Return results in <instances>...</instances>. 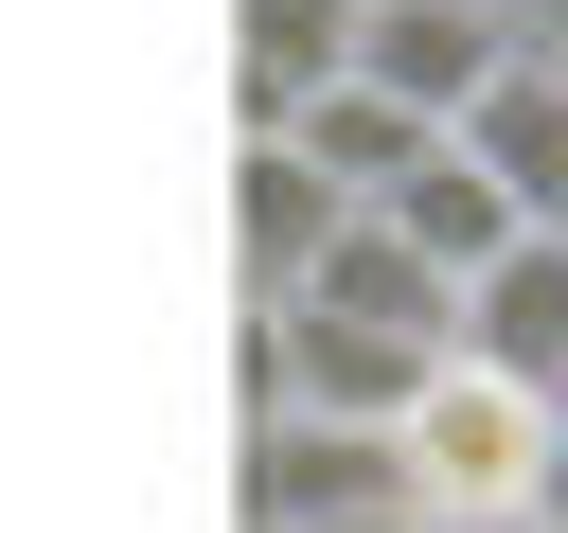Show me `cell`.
Segmentation results:
<instances>
[{
	"instance_id": "obj_1",
	"label": "cell",
	"mask_w": 568,
	"mask_h": 533,
	"mask_svg": "<svg viewBox=\"0 0 568 533\" xmlns=\"http://www.w3.org/2000/svg\"><path fill=\"white\" fill-rule=\"evenodd\" d=\"M408 515H532V462H550V391H515V373H426L408 391Z\"/></svg>"
},
{
	"instance_id": "obj_2",
	"label": "cell",
	"mask_w": 568,
	"mask_h": 533,
	"mask_svg": "<svg viewBox=\"0 0 568 533\" xmlns=\"http://www.w3.org/2000/svg\"><path fill=\"white\" fill-rule=\"evenodd\" d=\"M248 373H266V409L408 426V391L444 373V338H390V320H337V302H248Z\"/></svg>"
},
{
	"instance_id": "obj_3",
	"label": "cell",
	"mask_w": 568,
	"mask_h": 533,
	"mask_svg": "<svg viewBox=\"0 0 568 533\" xmlns=\"http://www.w3.org/2000/svg\"><path fill=\"white\" fill-rule=\"evenodd\" d=\"M302 515H408V444L337 426V409H266L248 426V533H302Z\"/></svg>"
},
{
	"instance_id": "obj_4",
	"label": "cell",
	"mask_w": 568,
	"mask_h": 533,
	"mask_svg": "<svg viewBox=\"0 0 568 533\" xmlns=\"http://www.w3.org/2000/svg\"><path fill=\"white\" fill-rule=\"evenodd\" d=\"M444 355L515 373V391H568V231H515L497 266H462L444 284Z\"/></svg>"
},
{
	"instance_id": "obj_5",
	"label": "cell",
	"mask_w": 568,
	"mask_h": 533,
	"mask_svg": "<svg viewBox=\"0 0 568 533\" xmlns=\"http://www.w3.org/2000/svg\"><path fill=\"white\" fill-rule=\"evenodd\" d=\"M497 18L479 0H355V89H390V107H426V124H462L479 89H497Z\"/></svg>"
},
{
	"instance_id": "obj_6",
	"label": "cell",
	"mask_w": 568,
	"mask_h": 533,
	"mask_svg": "<svg viewBox=\"0 0 568 533\" xmlns=\"http://www.w3.org/2000/svg\"><path fill=\"white\" fill-rule=\"evenodd\" d=\"M444 142L515 195V231H568V71H550V53H497V89H479Z\"/></svg>"
},
{
	"instance_id": "obj_7",
	"label": "cell",
	"mask_w": 568,
	"mask_h": 533,
	"mask_svg": "<svg viewBox=\"0 0 568 533\" xmlns=\"http://www.w3.org/2000/svg\"><path fill=\"white\" fill-rule=\"evenodd\" d=\"M266 142H302V160H320V178H337V195H355V213H373V195H390V178H408V160H426V142H444V124H426V107H390V89H355V71H337V89H302V107H284V124H266Z\"/></svg>"
},
{
	"instance_id": "obj_8",
	"label": "cell",
	"mask_w": 568,
	"mask_h": 533,
	"mask_svg": "<svg viewBox=\"0 0 568 533\" xmlns=\"http://www.w3.org/2000/svg\"><path fill=\"white\" fill-rule=\"evenodd\" d=\"M373 231H390V249H426V266L462 284V266H497V249H515V195H497V178H479L462 142H426V160H408V178L373 195Z\"/></svg>"
},
{
	"instance_id": "obj_9",
	"label": "cell",
	"mask_w": 568,
	"mask_h": 533,
	"mask_svg": "<svg viewBox=\"0 0 568 533\" xmlns=\"http://www.w3.org/2000/svg\"><path fill=\"white\" fill-rule=\"evenodd\" d=\"M231 195H248V302H284V284L320 266V231L355 213V195H337L302 142H266V124H248V178H231Z\"/></svg>"
},
{
	"instance_id": "obj_10",
	"label": "cell",
	"mask_w": 568,
	"mask_h": 533,
	"mask_svg": "<svg viewBox=\"0 0 568 533\" xmlns=\"http://www.w3.org/2000/svg\"><path fill=\"white\" fill-rule=\"evenodd\" d=\"M284 302H337V320H390V338H444V266H426V249H390L373 213H337V231H320V266H302Z\"/></svg>"
},
{
	"instance_id": "obj_11",
	"label": "cell",
	"mask_w": 568,
	"mask_h": 533,
	"mask_svg": "<svg viewBox=\"0 0 568 533\" xmlns=\"http://www.w3.org/2000/svg\"><path fill=\"white\" fill-rule=\"evenodd\" d=\"M231 71H248V124H284L302 89L355 71V0H248L231 18Z\"/></svg>"
},
{
	"instance_id": "obj_12",
	"label": "cell",
	"mask_w": 568,
	"mask_h": 533,
	"mask_svg": "<svg viewBox=\"0 0 568 533\" xmlns=\"http://www.w3.org/2000/svg\"><path fill=\"white\" fill-rule=\"evenodd\" d=\"M479 18H497L515 53H550V71H568V0H479Z\"/></svg>"
},
{
	"instance_id": "obj_13",
	"label": "cell",
	"mask_w": 568,
	"mask_h": 533,
	"mask_svg": "<svg viewBox=\"0 0 568 533\" xmlns=\"http://www.w3.org/2000/svg\"><path fill=\"white\" fill-rule=\"evenodd\" d=\"M302 533H426V515H302Z\"/></svg>"
},
{
	"instance_id": "obj_14",
	"label": "cell",
	"mask_w": 568,
	"mask_h": 533,
	"mask_svg": "<svg viewBox=\"0 0 568 533\" xmlns=\"http://www.w3.org/2000/svg\"><path fill=\"white\" fill-rule=\"evenodd\" d=\"M426 533H532V515H426Z\"/></svg>"
}]
</instances>
